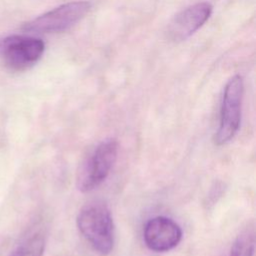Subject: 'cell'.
<instances>
[{"label":"cell","instance_id":"6da1fadb","mask_svg":"<svg viewBox=\"0 0 256 256\" xmlns=\"http://www.w3.org/2000/svg\"><path fill=\"white\" fill-rule=\"evenodd\" d=\"M76 224L79 232L92 248L108 255L114 247L115 228L110 209L103 201H92L78 212Z\"/></svg>","mask_w":256,"mask_h":256},{"label":"cell","instance_id":"7a4b0ae2","mask_svg":"<svg viewBox=\"0 0 256 256\" xmlns=\"http://www.w3.org/2000/svg\"><path fill=\"white\" fill-rule=\"evenodd\" d=\"M44 50L43 40L33 35L13 34L0 41V59L13 72H23L33 67Z\"/></svg>","mask_w":256,"mask_h":256},{"label":"cell","instance_id":"3957f363","mask_svg":"<svg viewBox=\"0 0 256 256\" xmlns=\"http://www.w3.org/2000/svg\"><path fill=\"white\" fill-rule=\"evenodd\" d=\"M118 155V142L106 139L99 143L93 153L81 165L77 174V188L81 192H88L98 187L110 174Z\"/></svg>","mask_w":256,"mask_h":256},{"label":"cell","instance_id":"277c9868","mask_svg":"<svg viewBox=\"0 0 256 256\" xmlns=\"http://www.w3.org/2000/svg\"><path fill=\"white\" fill-rule=\"evenodd\" d=\"M243 91V79L240 75L230 78L224 88L219 126L214 135V143L217 146L230 142L240 128Z\"/></svg>","mask_w":256,"mask_h":256},{"label":"cell","instance_id":"5b68a950","mask_svg":"<svg viewBox=\"0 0 256 256\" xmlns=\"http://www.w3.org/2000/svg\"><path fill=\"white\" fill-rule=\"evenodd\" d=\"M90 7L88 1L68 2L26 22L22 29L30 33L64 32L79 22Z\"/></svg>","mask_w":256,"mask_h":256},{"label":"cell","instance_id":"8992f818","mask_svg":"<svg viewBox=\"0 0 256 256\" xmlns=\"http://www.w3.org/2000/svg\"><path fill=\"white\" fill-rule=\"evenodd\" d=\"M181 227L171 218L155 216L143 228V240L148 249L154 252H167L174 249L182 239Z\"/></svg>","mask_w":256,"mask_h":256},{"label":"cell","instance_id":"52a82bcc","mask_svg":"<svg viewBox=\"0 0 256 256\" xmlns=\"http://www.w3.org/2000/svg\"><path fill=\"white\" fill-rule=\"evenodd\" d=\"M211 13L212 5L208 2H199L187 7L170 22L167 30L168 38L174 42L186 40L203 26Z\"/></svg>","mask_w":256,"mask_h":256},{"label":"cell","instance_id":"ba28073f","mask_svg":"<svg viewBox=\"0 0 256 256\" xmlns=\"http://www.w3.org/2000/svg\"><path fill=\"white\" fill-rule=\"evenodd\" d=\"M45 246V237L42 234L37 233L20 244L10 256H43Z\"/></svg>","mask_w":256,"mask_h":256},{"label":"cell","instance_id":"9c48e42d","mask_svg":"<svg viewBox=\"0 0 256 256\" xmlns=\"http://www.w3.org/2000/svg\"><path fill=\"white\" fill-rule=\"evenodd\" d=\"M255 248V236L252 230L242 232L234 240L229 256H253Z\"/></svg>","mask_w":256,"mask_h":256}]
</instances>
